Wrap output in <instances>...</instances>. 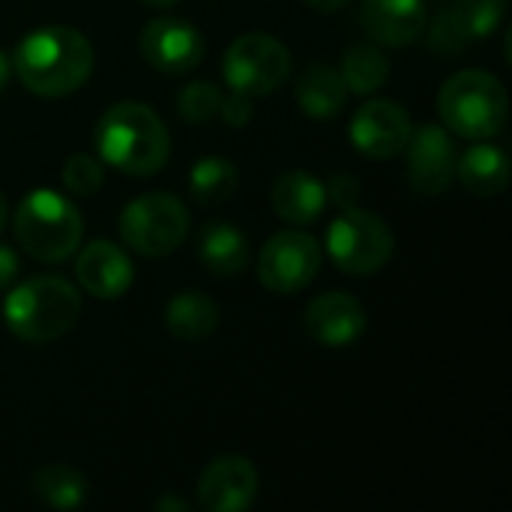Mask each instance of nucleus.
<instances>
[{"label":"nucleus","instance_id":"19","mask_svg":"<svg viewBox=\"0 0 512 512\" xmlns=\"http://www.w3.org/2000/svg\"><path fill=\"white\" fill-rule=\"evenodd\" d=\"M456 177L477 198H492L510 183V156L498 144H477L456 159Z\"/></svg>","mask_w":512,"mask_h":512},{"label":"nucleus","instance_id":"18","mask_svg":"<svg viewBox=\"0 0 512 512\" xmlns=\"http://www.w3.org/2000/svg\"><path fill=\"white\" fill-rule=\"evenodd\" d=\"M198 261L207 273L234 279L249 264V240L231 222H207L198 234Z\"/></svg>","mask_w":512,"mask_h":512},{"label":"nucleus","instance_id":"10","mask_svg":"<svg viewBox=\"0 0 512 512\" xmlns=\"http://www.w3.org/2000/svg\"><path fill=\"white\" fill-rule=\"evenodd\" d=\"M408 150V183L420 195H441L456 180V144L447 129L426 123L405 144Z\"/></svg>","mask_w":512,"mask_h":512},{"label":"nucleus","instance_id":"31","mask_svg":"<svg viewBox=\"0 0 512 512\" xmlns=\"http://www.w3.org/2000/svg\"><path fill=\"white\" fill-rule=\"evenodd\" d=\"M18 276V255L9 246H0V291H6Z\"/></svg>","mask_w":512,"mask_h":512},{"label":"nucleus","instance_id":"23","mask_svg":"<svg viewBox=\"0 0 512 512\" xmlns=\"http://www.w3.org/2000/svg\"><path fill=\"white\" fill-rule=\"evenodd\" d=\"M339 72L345 78L348 93L369 96V93H375V90H381L387 84V78H390V60H387V54L378 45L360 42V45H351L345 51Z\"/></svg>","mask_w":512,"mask_h":512},{"label":"nucleus","instance_id":"2","mask_svg":"<svg viewBox=\"0 0 512 512\" xmlns=\"http://www.w3.org/2000/svg\"><path fill=\"white\" fill-rule=\"evenodd\" d=\"M96 150L129 177H150L165 168L171 135L162 117L144 102H117L96 123Z\"/></svg>","mask_w":512,"mask_h":512},{"label":"nucleus","instance_id":"36","mask_svg":"<svg viewBox=\"0 0 512 512\" xmlns=\"http://www.w3.org/2000/svg\"><path fill=\"white\" fill-rule=\"evenodd\" d=\"M144 3H150V6H174V3H180V0H144Z\"/></svg>","mask_w":512,"mask_h":512},{"label":"nucleus","instance_id":"13","mask_svg":"<svg viewBox=\"0 0 512 512\" xmlns=\"http://www.w3.org/2000/svg\"><path fill=\"white\" fill-rule=\"evenodd\" d=\"M411 117L393 99L366 102L351 120V141L360 153L372 159H390L405 150L411 138Z\"/></svg>","mask_w":512,"mask_h":512},{"label":"nucleus","instance_id":"1","mask_svg":"<svg viewBox=\"0 0 512 512\" xmlns=\"http://www.w3.org/2000/svg\"><path fill=\"white\" fill-rule=\"evenodd\" d=\"M12 69L18 81L45 99L75 93L93 72V48L75 27L51 24L27 33L15 54Z\"/></svg>","mask_w":512,"mask_h":512},{"label":"nucleus","instance_id":"5","mask_svg":"<svg viewBox=\"0 0 512 512\" xmlns=\"http://www.w3.org/2000/svg\"><path fill=\"white\" fill-rule=\"evenodd\" d=\"M12 225L21 249L42 264L66 261L81 246L84 234V219L78 207L51 189L27 192L15 210Z\"/></svg>","mask_w":512,"mask_h":512},{"label":"nucleus","instance_id":"32","mask_svg":"<svg viewBox=\"0 0 512 512\" xmlns=\"http://www.w3.org/2000/svg\"><path fill=\"white\" fill-rule=\"evenodd\" d=\"M156 510L159 512H186L189 510V504H186L183 498L165 495V498H159V501H156Z\"/></svg>","mask_w":512,"mask_h":512},{"label":"nucleus","instance_id":"15","mask_svg":"<svg viewBox=\"0 0 512 512\" xmlns=\"http://www.w3.org/2000/svg\"><path fill=\"white\" fill-rule=\"evenodd\" d=\"M75 276L81 288L96 300H117L129 291L135 267L129 255L111 240H93L81 249L75 261Z\"/></svg>","mask_w":512,"mask_h":512},{"label":"nucleus","instance_id":"24","mask_svg":"<svg viewBox=\"0 0 512 512\" xmlns=\"http://www.w3.org/2000/svg\"><path fill=\"white\" fill-rule=\"evenodd\" d=\"M237 186H240V174H237L234 162H228L222 156H207L192 165L189 192L201 207H216V204L231 201Z\"/></svg>","mask_w":512,"mask_h":512},{"label":"nucleus","instance_id":"25","mask_svg":"<svg viewBox=\"0 0 512 512\" xmlns=\"http://www.w3.org/2000/svg\"><path fill=\"white\" fill-rule=\"evenodd\" d=\"M222 90L210 81H192L186 84L180 93H177V111L186 123L192 126H201V123H210L219 117V108H222Z\"/></svg>","mask_w":512,"mask_h":512},{"label":"nucleus","instance_id":"29","mask_svg":"<svg viewBox=\"0 0 512 512\" xmlns=\"http://www.w3.org/2000/svg\"><path fill=\"white\" fill-rule=\"evenodd\" d=\"M324 189H327V204H336L339 210H351L360 201V180L354 174L339 171L324 183Z\"/></svg>","mask_w":512,"mask_h":512},{"label":"nucleus","instance_id":"8","mask_svg":"<svg viewBox=\"0 0 512 512\" xmlns=\"http://www.w3.org/2000/svg\"><path fill=\"white\" fill-rule=\"evenodd\" d=\"M222 75L234 93L267 96L291 78V51L270 33H243L225 51Z\"/></svg>","mask_w":512,"mask_h":512},{"label":"nucleus","instance_id":"28","mask_svg":"<svg viewBox=\"0 0 512 512\" xmlns=\"http://www.w3.org/2000/svg\"><path fill=\"white\" fill-rule=\"evenodd\" d=\"M105 183V171L99 165V159H93L90 153H72L63 162V186L78 195V198H90L102 189Z\"/></svg>","mask_w":512,"mask_h":512},{"label":"nucleus","instance_id":"4","mask_svg":"<svg viewBox=\"0 0 512 512\" xmlns=\"http://www.w3.org/2000/svg\"><path fill=\"white\" fill-rule=\"evenodd\" d=\"M438 111L447 129L468 141H486L507 123V90L483 69H465L444 81L438 93Z\"/></svg>","mask_w":512,"mask_h":512},{"label":"nucleus","instance_id":"17","mask_svg":"<svg viewBox=\"0 0 512 512\" xmlns=\"http://www.w3.org/2000/svg\"><path fill=\"white\" fill-rule=\"evenodd\" d=\"M270 204L279 219H285L291 225H309L324 213L327 189L309 171H285L276 177V183L270 189Z\"/></svg>","mask_w":512,"mask_h":512},{"label":"nucleus","instance_id":"30","mask_svg":"<svg viewBox=\"0 0 512 512\" xmlns=\"http://www.w3.org/2000/svg\"><path fill=\"white\" fill-rule=\"evenodd\" d=\"M219 117H222L228 126H234V129L246 126V123L252 120V102H249V96H243V93L225 96V99H222V108H219Z\"/></svg>","mask_w":512,"mask_h":512},{"label":"nucleus","instance_id":"14","mask_svg":"<svg viewBox=\"0 0 512 512\" xmlns=\"http://www.w3.org/2000/svg\"><path fill=\"white\" fill-rule=\"evenodd\" d=\"M303 327L318 345L348 348L366 333L369 315H366V306L354 294L330 291L309 303V309L303 315Z\"/></svg>","mask_w":512,"mask_h":512},{"label":"nucleus","instance_id":"3","mask_svg":"<svg viewBox=\"0 0 512 512\" xmlns=\"http://www.w3.org/2000/svg\"><path fill=\"white\" fill-rule=\"evenodd\" d=\"M81 318V294L63 276H33L3 300V321L27 345H48L66 336Z\"/></svg>","mask_w":512,"mask_h":512},{"label":"nucleus","instance_id":"12","mask_svg":"<svg viewBox=\"0 0 512 512\" xmlns=\"http://www.w3.org/2000/svg\"><path fill=\"white\" fill-rule=\"evenodd\" d=\"M195 492L207 512H243L258 498V471L243 456H219L201 471Z\"/></svg>","mask_w":512,"mask_h":512},{"label":"nucleus","instance_id":"27","mask_svg":"<svg viewBox=\"0 0 512 512\" xmlns=\"http://www.w3.org/2000/svg\"><path fill=\"white\" fill-rule=\"evenodd\" d=\"M426 42H429V48H432L435 54H444V57H456V54H462L465 48L474 45V39H471V36L465 33V27L459 24L453 6L441 9V12L432 18L429 33H426Z\"/></svg>","mask_w":512,"mask_h":512},{"label":"nucleus","instance_id":"16","mask_svg":"<svg viewBox=\"0 0 512 512\" xmlns=\"http://www.w3.org/2000/svg\"><path fill=\"white\" fill-rule=\"evenodd\" d=\"M360 21L378 45L405 48L423 33L426 6L423 0H363Z\"/></svg>","mask_w":512,"mask_h":512},{"label":"nucleus","instance_id":"26","mask_svg":"<svg viewBox=\"0 0 512 512\" xmlns=\"http://www.w3.org/2000/svg\"><path fill=\"white\" fill-rule=\"evenodd\" d=\"M459 24L465 27V33L477 42L489 33H495L507 15V0H456L450 3Z\"/></svg>","mask_w":512,"mask_h":512},{"label":"nucleus","instance_id":"35","mask_svg":"<svg viewBox=\"0 0 512 512\" xmlns=\"http://www.w3.org/2000/svg\"><path fill=\"white\" fill-rule=\"evenodd\" d=\"M3 225H6V198L0 192V231H3Z\"/></svg>","mask_w":512,"mask_h":512},{"label":"nucleus","instance_id":"11","mask_svg":"<svg viewBox=\"0 0 512 512\" xmlns=\"http://www.w3.org/2000/svg\"><path fill=\"white\" fill-rule=\"evenodd\" d=\"M141 54L165 75H186L204 60V39L183 18H153L141 30Z\"/></svg>","mask_w":512,"mask_h":512},{"label":"nucleus","instance_id":"7","mask_svg":"<svg viewBox=\"0 0 512 512\" xmlns=\"http://www.w3.org/2000/svg\"><path fill=\"white\" fill-rule=\"evenodd\" d=\"M189 234V210L177 195L147 192L123 207L120 237L129 249L147 258H165L183 246Z\"/></svg>","mask_w":512,"mask_h":512},{"label":"nucleus","instance_id":"9","mask_svg":"<svg viewBox=\"0 0 512 512\" xmlns=\"http://www.w3.org/2000/svg\"><path fill=\"white\" fill-rule=\"evenodd\" d=\"M321 270V243L306 231L273 234L258 255V279L273 294H297Z\"/></svg>","mask_w":512,"mask_h":512},{"label":"nucleus","instance_id":"20","mask_svg":"<svg viewBox=\"0 0 512 512\" xmlns=\"http://www.w3.org/2000/svg\"><path fill=\"white\" fill-rule=\"evenodd\" d=\"M348 87L336 66L330 63H312L297 78V102L300 108L315 120H330L345 108Z\"/></svg>","mask_w":512,"mask_h":512},{"label":"nucleus","instance_id":"34","mask_svg":"<svg viewBox=\"0 0 512 512\" xmlns=\"http://www.w3.org/2000/svg\"><path fill=\"white\" fill-rule=\"evenodd\" d=\"M9 72H12V60H9L6 51H0V93H3V87L9 81Z\"/></svg>","mask_w":512,"mask_h":512},{"label":"nucleus","instance_id":"6","mask_svg":"<svg viewBox=\"0 0 512 512\" xmlns=\"http://www.w3.org/2000/svg\"><path fill=\"white\" fill-rule=\"evenodd\" d=\"M327 252L348 276H375L396 252L393 228L372 210H342L327 231Z\"/></svg>","mask_w":512,"mask_h":512},{"label":"nucleus","instance_id":"33","mask_svg":"<svg viewBox=\"0 0 512 512\" xmlns=\"http://www.w3.org/2000/svg\"><path fill=\"white\" fill-rule=\"evenodd\" d=\"M312 9H318V12H339V9H345L351 0H306Z\"/></svg>","mask_w":512,"mask_h":512},{"label":"nucleus","instance_id":"21","mask_svg":"<svg viewBox=\"0 0 512 512\" xmlns=\"http://www.w3.org/2000/svg\"><path fill=\"white\" fill-rule=\"evenodd\" d=\"M219 324V306L201 291H183L171 297L165 309V327L180 342H201Z\"/></svg>","mask_w":512,"mask_h":512},{"label":"nucleus","instance_id":"22","mask_svg":"<svg viewBox=\"0 0 512 512\" xmlns=\"http://www.w3.org/2000/svg\"><path fill=\"white\" fill-rule=\"evenodd\" d=\"M33 495L51 510H75L87 498V480L69 465H45L30 480Z\"/></svg>","mask_w":512,"mask_h":512}]
</instances>
